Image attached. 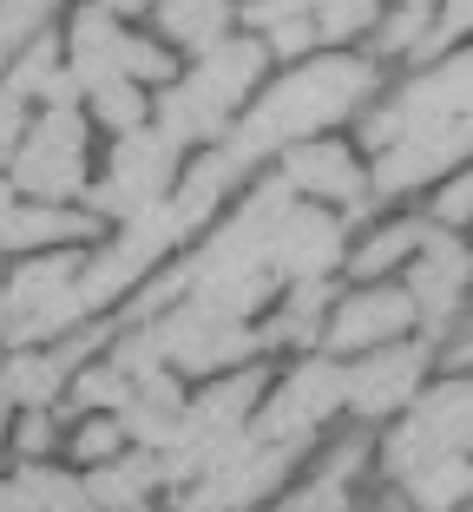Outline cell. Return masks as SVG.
Here are the masks:
<instances>
[{
	"label": "cell",
	"mask_w": 473,
	"mask_h": 512,
	"mask_svg": "<svg viewBox=\"0 0 473 512\" xmlns=\"http://www.w3.org/2000/svg\"><path fill=\"white\" fill-rule=\"evenodd\" d=\"M132 440H125L119 414H79V427L66 434V453H73V467H99V460H112V453H125Z\"/></svg>",
	"instance_id": "cell-31"
},
{
	"label": "cell",
	"mask_w": 473,
	"mask_h": 512,
	"mask_svg": "<svg viewBox=\"0 0 473 512\" xmlns=\"http://www.w3.org/2000/svg\"><path fill=\"white\" fill-rule=\"evenodd\" d=\"M263 73H270V46L263 33H224L217 46L191 53L171 86H158L152 99V125L171 138V145L198 151V145H224L230 125L244 119V106L263 92Z\"/></svg>",
	"instance_id": "cell-2"
},
{
	"label": "cell",
	"mask_w": 473,
	"mask_h": 512,
	"mask_svg": "<svg viewBox=\"0 0 473 512\" xmlns=\"http://www.w3.org/2000/svg\"><path fill=\"white\" fill-rule=\"evenodd\" d=\"M375 467V440L349 434L342 447H329L296 486H283L276 512H355V480Z\"/></svg>",
	"instance_id": "cell-18"
},
{
	"label": "cell",
	"mask_w": 473,
	"mask_h": 512,
	"mask_svg": "<svg viewBox=\"0 0 473 512\" xmlns=\"http://www.w3.org/2000/svg\"><path fill=\"white\" fill-rule=\"evenodd\" d=\"M473 158V119H434V125H414L401 132L395 145L375 151V165H368V191L382 197H414L441 184L447 171H460Z\"/></svg>",
	"instance_id": "cell-12"
},
{
	"label": "cell",
	"mask_w": 473,
	"mask_h": 512,
	"mask_svg": "<svg viewBox=\"0 0 473 512\" xmlns=\"http://www.w3.org/2000/svg\"><path fill=\"white\" fill-rule=\"evenodd\" d=\"M434 119H473V40L454 46L447 60H428L421 73H408L395 92H382V99L362 112V145L382 151V145H395L401 132L434 125Z\"/></svg>",
	"instance_id": "cell-9"
},
{
	"label": "cell",
	"mask_w": 473,
	"mask_h": 512,
	"mask_svg": "<svg viewBox=\"0 0 473 512\" xmlns=\"http://www.w3.org/2000/svg\"><path fill=\"white\" fill-rule=\"evenodd\" d=\"M20 197L40 204H86L92 191V112L86 106H40L27 145L7 165Z\"/></svg>",
	"instance_id": "cell-5"
},
{
	"label": "cell",
	"mask_w": 473,
	"mask_h": 512,
	"mask_svg": "<svg viewBox=\"0 0 473 512\" xmlns=\"http://www.w3.org/2000/svg\"><path fill=\"white\" fill-rule=\"evenodd\" d=\"M152 20H158V40L165 46L204 53V46H217L237 27V7L230 0H152Z\"/></svg>",
	"instance_id": "cell-24"
},
{
	"label": "cell",
	"mask_w": 473,
	"mask_h": 512,
	"mask_svg": "<svg viewBox=\"0 0 473 512\" xmlns=\"http://www.w3.org/2000/svg\"><path fill=\"white\" fill-rule=\"evenodd\" d=\"M441 453H473V375H441L414 394L408 414H395V427L375 440V467L382 480H401Z\"/></svg>",
	"instance_id": "cell-6"
},
{
	"label": "cell",
	"mask_w": 473,
	"mask_h": 512,
	"mask_svg": "<svg viewBox=\"0 0 473 512\" xmlns=\"http://www.w3.org/2000/svg\"><path fill=\"white\" fill-rule=\"evenodd\" d=\"M355 512H414V499H408V493H401V486H395V480H388V486H382V493L368 499V506H355Z\"/></svg>",
	"instance_id": "cell-40"
},
{
	"label": "cell",
	"mask_w": 473,
	"mask_h": 512,
	"mask_svg": "<svg viewBox=\"0 0 473 512\" xmlns=\"http://www.w3.org/2000/svg\"><path fill=\"white\" fill-rule=\"evenodd\" d=\"M375 99H382V60H375V53H349V46H322V53L296 60L283 79H270V86L250 99L224 145L237 151L244 165H263L276 151H290L296 138L336 132L342 119L368 112Z\"/></svg>",
	"instance_id": "cell-1"
},
{
	"label": "cell",
	"mask_w": 473,
	"mask_h": 512,
	"mask_svg": "<svg viewBox=\"0 0 473 512\" xmlns=\"http://www.w3.org/2000/svg\"><path fill=\"white\" fill-rule=\"evenodd\" d=\"M99 230H106V217L92 211V204H40V197H20V211H14V224H7V237H0V250L7 256L86 250V243H99Z\"/></svg>",
	"instance_id": "cell-19"
},
{
	"label": "cell",
	"mask_w": 473,
	"mask_h": 512,
	"mask_svg": "<svg viewBox=\"0 0 473 512\" xmlns=\"http://www.w3.org/2000/svg\"><path fill=\"white\" fill-rule=\"evenodd\" d=\"M184 178V145H171L158 125H138V132L112 138V158H106V178H92L86 204L106 224H132V217L158 211Z\"/></svg>",
	"instance_id": "cell-8"
},
{
	"label": "cell",
	"mask_w": 473,
	"mask_h": 512,
	"mask_svg": "<svg viewBox=\"0 0 473 512\" xmlns=\"http://www.w3.org/2000/svg\"><path fill=\"white\" fill-rule=\"evenodd\" d=\"M401 283H408L414 309H421V335L434 342V335L467 309V296H473V243L460 237V230L428 224V237H421L414 263L401 270Z\"/></svg>",
	"instance_id": "cell-16"
},
{
	"label": "cell",
	"mask_w": 473,
	"mask_h": 512,
	"mask_svg": "<svg viewBox=\"0 0 473 512\" xmlns=\"http://www.w3.org/2000/svg\"><path fill=\"white\" fill-rule=\"evenodd\" d=\"M66 512H106V506H99V499H73V506H66Z\"/></svg>",
	"instance_id": "cell-46"
},
{
	"label": "cell",
	"mask_w": 473,
	"mask_h": 512,
	"mask_svg": "<svg viewBox=\"0 0 473 512\" xmlns=\"http://www.w3.org/2000/svg\"><path fill=\"white\" fill-rule=\"evenodd\" d=\"M165 460L152 447H125L99 467H86V499H99L106 512H152V499L165 493Z\"/></svg>",
	"instance_id": "cell-21"
},
{
	"label": "cell",
	"mask_w": 473,
	"mask_h": 512,
	"mask_svg": "<svg viewBox=\"0 0 473 512\" xmlns=\"http://www.w3.org/2000/svg\"><path fill=\"white\" fill-rule=\"evenodd\" d=\"M0 512H33V506H27V493H20L14 480H0Z\"/></svg>",
	"instance_id": "cell-42"
},
{
	"label": "cell",
	"mask_w": 473,
	"mask_h": 512,
	"mask_svg": "<svg viewBox=\"0 0 473 512\" xmlns=\"http://www.w3.org/2000/svg\"><path fill=\"white\" fill-rule=\"evenodd\" d=\"M14 414H20V407L7 401V394H0V447H7V440H14Z\"/></svg>",
	"instance_id": "cell-43"
},
{
	"label": "cell",
	"mask_w": 473,
	"mask_h": 512,
	"mask_svg": "<svg viewBox=\"0 0 473 512\" xmlns=\"http://www.w3.org/2000/svg\"><path fill=\"white\" fill-rule=\"evenodd\" d=\"M434 362H441L447 375H473V309H460V316L434 335Z\"/></svg>",
	"instance_id": "cell-35"
},
{
	"label": "cell",
	"mask_w": 473,
	"mask_h": 512,
	"mask_svg": "<svg viewBox=\"0 0 473 512\" xmlns=\"http://www.w3.org/2000/svg\"><path fill=\"white\" fill-rule=\"evenodd\" d=\"M184 401H191V394H184V375H178V368H152V375H138V381H132V401L119 407L125 440H132V447L165 453L171 440H178Z\"/></svg>",
	"instance_id": "cell-20"
},
{
	"label": "cell",
	"mask_w": 473,
	"mask_h": 512,
	"mask_svg": "<svg viewBox=\"0 0 473 512\" xmlns=\"http://www.w3.org/2000/svg\"><path fill=\"white\" fill-rule=\"evenodd\" d=\"M14 211H20V191H14V178L0 171V237H7V224H14Z\"/></svg>",
	"instance_id": "cell-41"
},
{
	"label": "cell",
	"mask_w": 473,
	"mask_h": 512,
	"mask_svg": "<svg viewBox=\"0 0 473 512\" xmlns=\"http://www.w3.org/2000/svg\"><path fill=\"white\" fill-rule=\"evenodd\" d=\"M401 335H421V309H414L408 283H395V276L342 289L329 322H322V348L342 355V362H355V355H368L382 342H401Z\"/></svg>",
	"instance_id": "cell-13"
},
{
	"label": "cell",
	"mask_w": 473,
	"mask_h": 512,
	"mask_svg": "<svg viewBox=\"0 0 473 512\" xmlns=\"http://www.w3.org/2000/svg\"><path fill=\"white\" fill-rule=\"evenodd\" d=\"M336 309V276H309V283H283V302H276L263 342L270 348H322V322Z\"/></svg>",
	"instance_id": "cell-22"
},
{
	"label": "cell",
	"mask_w": 473,
	"mask_h": 512,
	"mask_svg": "<svg viewBox=\"0 0 473 512\" xmlns=\"http://www.w3.org/2000/svg\"><path fill=\"white\" fill-rule=\"evenodd\" d=\"M428 224H441V230H473V158H467L460 171H447L441 184H434Z\"/></svg>",
	"instance_id": "cell-32"
},
{
	"label": "cell",
	"mask_w": 473,
	"mask_h": 512,
	"mask_svg": "<svg viewBox=\"0 0 473 512\" xmlns=\"http://www.w3.org/2000/svg\"><path fill=\"white\" fill-rule=\"evenodd\" d=\"M14 447L20 460H53V447H60V421H53V407H27L14 421Z\"/></svg>",
	"instance_id": "cell-34"
},
{
	"label": "cell",
	"mask_w": 473,
	"mask_h": 512,
	"mask_svg": "<svg viewBox=\"0 0 473 512\" xmlns=\"http://www.w3.org/2000/svg\"><path fill=\"white\" fill-rule=\"evenodd\" d=\"M27 132H33V106L14 99V92H0V165H14V151L27 145Z\"/></svg>",
	"instance_id": "cell-39"
},
{
	"label": "cell",
	"mask_w": 473,
	"mask_h": 512,
	"mask_svg": "<svg viewBox=\"0 0 473 512\" xmlns=\"http://www.w3.org/2000/svg\"><path fill=\"white\" fill-rule=\"evenodd\" d=\"M125 401H132V375L112 362L106 348L73 368V388H66V407H73V414H119Z\"/></svg>",
	"instance_id": "cell-27"
},
{
	"label": "cell",
	"mask_w": 473,
	"mask_h": 512,
	"mask_svg": "<svg viewBox=\"0 0 473 512\" xmlns=\"http://www.w3.org/2000/svg\"><path fill=\"white\" fill-rule=\"evenodd\" d=\"M276 171L290 178V191H296V197L336 204V211H349V217H362L368 204H375L362 151H355L349 138H336V132H322V138H296L290 151H276Z\"/></svg>",
	"instance_id": "cell-17"
},
{
	"label": "cell",
	"mask_w": 473,
	"mask_h": 512,
	"mask_svg": "<svg viewBox=\"0 0 473 512\" xmlns=\"http://www.w3.org/2000/svg\"><path fill=\"white\" fill-rule=\"evenodd\" d=\"M145 322H152V335H158V355H165L184 381L191 375L211 381V375H224V368L257 362L263 348H270L263 329H250V322H237V316H217V309H204V302H191V296L165 302V309L145 316Z\"/></svg>",
	"instance_id": "cell-10"
},
{
	"label": "cell",
	"mask_w": 473,
	"mask_h": 512,
	"mask_svg": "<svg viewBox=\"0 0 473 512\" xmlns=\"http://www.w3.org/2000/svg\"><path fill=\"white\" fill-rule=\"evenodd\" d=\"M395 486L414 499V512H460V506H473V453L421 460V467H408Z\"/></svg>",
	"instance_id": "cell-25"
},
{
	"label": "cell",
	"mask_w": 473,
	"mask_h": 512,
	"mask_svg": "<svg viewBox=\"0 0 473 512\" xmlns=\"http://www.w3.org/2000/svg\"><path fill=\"white\" fill-rule=\"evenodd\" d=\"M263 46H270V60H309V53L322 46L316 14H309V20H283V27H270V33H263Z\"/></svg>",
	"instance_id": "cell-36"
},
{
	"label": "cell",
	"mask_w": 473,
	"mask_h": 512,
	"mask_svg": "<svg viewBox=\"0 0 473 512\" xmlns=\"http://www.w3.org/2000/svg\"><path fill=\"white\" fill-rule=\"evenodd\" d=\"M303 453H309V440H263V434H250V440H237L198 486H184V493H198L211 512H263V506L283 499L290 473L303 467Z\"/></svg>",
	"instance_id": "cell-11"
},
{
	"label": "cell",
	"mask_w": 473,
	"mask_h": 512,
	"mask_svg": "<svg viewBox=\"0 0 473 512\" xmlns=\"http://www.w3.org/2000/svg\"><path fill=\"white\" fill-rule=\"evenodd\" d=\"M86 112H92V125H106L112 138L138 132V125H152V86H138V79H99V86L86 92Z\"/></svg>",
	"instance_id": "cell-28"
},
{
	"label": "cell",
	"mask_w": 473,
	"mask_h": 512,
	"mask_svg": "<svg viewBox=\"0 0 473 512\" xmlns=\"http://www.w3.org/2000/svg\"><path fill=\"white\" fill-rule=\"evenodd\" d=\"M14 486L27 493L33 512H66L73 499H86V473H79V467H60V460H20V467H14Z\"/></svg>",
	"instance_id": "cell-29"
},
{
	"label": "cell",
	"mask_w": 473,
	"mask_h": 512,
	"mask_svg": "<svg viewBox=\"0 0 473 512\" xmlns=\"http://www.w3.org/2000/svg\"><path fill=\"white\" fill-rule=\"evenodd\" d=\"M473 40V0H441V14H434V33L421 46V60H441L447 46H467Z\"/></svg>",
	"instance_id": "cell-33"
},
{
	"label": "cell",
	"mask_w": 473,
	"mask_h": 512,
	"mask_svg": "<svg viewBox=\"0 0 473 512\" xmlns=\"http://www.w3.org/2000/svg\"><path fill=\"white\" fill-rule=\"evenodd\" d=\"M237 14H244L250 33H270V27H283V20H309V14H316V0H244Z\"/></svg>",
	"instance_id": "cell-38"
},
{
	"label": "cell",
	"mask_w": 473,
	"mask_h": 512,
	"mask_svg": "<svg viewBox=\"0 0 473 512\" xmlns=\"http://www.w3.org/2000/svg\"><path fill=\"white\" fill-rule=\"evenodd\" d=\"M99 7H106V14H119V20H125V14H145V7H152V0H99Z\"/></svg>",
	"instance_id": "cell-44"
},
{
	"label": "cell",
	"mask_w": 473,
	"mask_h": 512,
	"mask_svg": "<svg viewBox=\"0 0 473 512\" xmlns=\"http://www.w3.org/2000/svg\"><path fill=\"white\" fill-rule=\"evenodd\" d=\"M349 230L355 217L336 211V204H316V197H296L283 224H276V243H270V270L283 283H309V276H342L349 270Z\"/></svg>",
	"instance_id": "cell-15"
},
{
	"label": "cell",
	"mask_w": 473,
	"mask_h": 512,
	"mask_svg": "<svg viewBox=\"0 0 473 512\" xmlns=\"http://www.w3.org/2000/svg\"><path fill=\"white\" fill-rule=\"evenodd\" d=\"M388 0H316V33L322 46H355L375 33V20H382Z\"/></svg>",
	"instance_id": "cell-30"
},
{
	"label": "cell",
	"mask_w": 473,
	"mask_h": 512,
	"mask_svg": "<svg viewBox=\"0 0 473 512\" xmlns=\"http://www.w3.org/2000/svg\"><path fill=\"white\" fill-rule=\"evenodd\" d=\"M60 7H66V0H0V27H14L20 40H33V33L53 27Z\"/></svg>",
	"instance_id": "cell-37"
},
{
	"label": "cell",
	"mask_w": 473,
	"mask_h": 512,
	"mask_svg": "<svg viewBox=\"0 0 473 512\" xmlns=\"http://www.w3.org/2000/svg\"><path fill=\"white\" fill-rule=\"evenodd\" d=\"M336 414H349V362L329 355V348H303V355L270 381L250 434H263V440H309V447H316V434L336 421Z\"/></svg>",
	"instance_id": "cell-7"
},
{
	"label": "cell",
	"mask_w": 473,
	"mask_h": 512,
	"mask_svg": "<svg viewBox=\"0 0 473 512\" xmlns=\"http://www.w3.org/2000/svg\"><path fill=\"white\" fill-rule=\"evenodd\" d=\"M460 512H473V506H460Z\"/></svg>",
	"instance_id": "cell-47"
},
{
	"label": "cell",
	"mask_w": 473,
	"mask_h": 512,
	"mask_svg": "<svg viewBox=\"0 0 473 512\" xmlns=\"http://www.w3.org/2000/svg\"><path fill=\"white\" fill-rule=\"evenodd\" d=\"M263 394H270V368L263 362H244V368H224L211 375L191 401H184V421H178V440H171L158 460H165V480L178 486H198L204 473L224 460L237 440H250V421H257Z\"/></svg>",
	"instance_id": "cell-4"
},
{
	"label": "cell",
	"mask_w": 473,
	"mask_h": 512,
	"mask_svg": "<svg viewBox=\"0 0 473 512\" xmlns=\"http://www.w3.org/2000/svg\"><path fill=\"white\" fill-rule=\"evenodd\" d=\"M86 250H33L14 256L0 276V348H33V342H66L73 329L99 322L86 302Z\"/></svg>",
	"instance_id": "cell-3"
},
{
	"label": "cell",
	"mask_w": 473,
	"mask_h": 512,
	"mask_svg": "<svg viewBox=\"0 0 473 512\" xmlns=\"http://www.w3.org/2000/svg\"><path fill=\"white\" fill-rule=\"evenodd\" d=\"M434 375V342L428 335H401L349 362V414L355 421H395Z\"/></svg>",
	"instance_id": "cell-14"
},
{
	"label": "cell",
	"mask_w": 473,
	"mask_h": 512,
	"mask_svg": "<svg viewBox=\"0 0 473 512\" xmlns=\"http://www.w3.org/2000/svg\"><path fill=\"white\" fill-rule=\"evenodd\" d=\"M165 512H211V506H204V499L198 493H178V499H171V506Z\"/></svg>",
	"instance_id": "cell-45"
},
{
	"label": "cell",
	"mask_w": 473,
	"mask_h": 512,
	"mask_svg": "<svg viewBox=\"0 0 473 512\" xmlns=\"http://www.w3.org/2000/svg\"><path fill=\"white\" fill-rule=\"evenodd\" d=\"M66 73V33H33L27 46H20L14 60L0 66V92H14V99H27V106H40L46 92H53V79Z\"/></svg>",
	"instance_id": "cell-26"
},
{
	"label": "cell",
	"mask_w": 473,
	"mask_h": 512,
	"mask_svg": "<svg viewBox=\"0 0 473 512\" xmlns=\"http://www.w3.org/2000/svg\"><path fill=\"white\" fill-rule=\"evenodd\" d=\"M421 237H428V217H388V224H375L362 243H349V270L355 283H382V276L408 270L414 250H421Z\"/></svg>",
	"instance_id": "cell-23"
}]
</instances>
